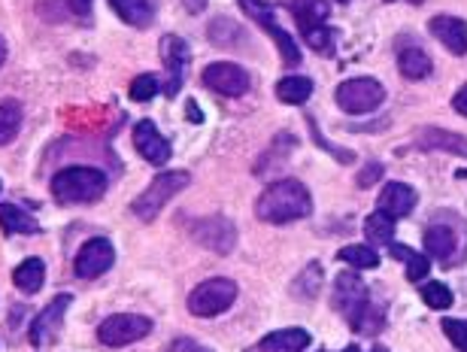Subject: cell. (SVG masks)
<instances>
[{"label":"cell","instance_id":"6da1fadb","mask_svg":"<svg viewBox=\"0 0 467 352\" xmlns=\"http://www.w3.org/2000/svg\"><path fill=\"white\" fill-rule=\"evenodd\" d=\"M313 212V198L304 182L276 180L270 182L255 201V216L267 225H285V222L306 219Z\"/></svg>","mask_w":467,"mask_h":352},{"label":"cell","instance_id":"7a4b0ae2","mask_svg":"<svg viewBox=\"0 0 467 352\" xmlns=\"http://www.w3.org/2000/svg\"><path fill=\"white\" fill-rule=\"evenodd\" d=\"M109 176L88 164H73L52 176V194L58 203H95L107 194Z\"/></svg>","mask_w":467,"mask_h":352},{"label":"cell","instance_id":"3957f363","mask_svg":"<svg viewBox=\"0 0 467 352\" xmlns=\"http://www.w3.org/2000/svg\"><path fill=\"white\" fill-rule=\"evenodd\" d=\"M189 182H192L189 171H164V173H158L155 180L149 182V189L140 194L134 203H130V210H134L137 219L152 222L158 212L167 207V201H171L173 194H180L182 189H189Z\"/></svg>","mask_w":467,"mask_h":352},{"label":"cell","instance_id":"277c9868","mask_svg":"<svg viewBox=\"0 0 467 352\" xmlns=\"http://www.w3.org/2000/svg\"><path fill=\"white\" fill-rule=\"evenodd\" d=\"M334 100H337V107L343 113L368 116L386 100V88H382V82L373 77H355V79L340 82L337 91H334Z\"/></svg>","mask_w":467,"mask_h":352},{"label":"cell","instance_id":"5b68a950","mask_svg":"<svg viewBox=\"0 0 467 352\" xmlns=\"http://www.w3.org/2000/svg\"><path fill=\"white\" fill-rule=\"evenodd\" d=\"M237 301V283L225 280V276H213V280H203L201 285H194L192 295H189V310L194 316H219L234 307Z\"/></svg>","mask_w":467,"mask_h":352},{"label":"cell","instance_id":"8992f818","mask_svg":"<svg viewBox=\"0 0 467 352\" xmlns=\"http://www.w3.org/2000/svg\"><path fill=\"white\" fill-rule=\"evenodd\" d=\"M149 331H152V319L137 316V313H113V316H107L100 322L98 340L104 347L121 349V347H130V344H137V340H143Z\"/></svg>","mask_w":467,"mask_h":352},{"label":"cell","instance_id":"52a82bcc","mask_svg":"<svg viewBox=\"0 0 467 352\" xmlns=\"http://www.w3.org/2000/svg\"><path fill=\"white\" fill-rule=\"evenodd\" d=\"M240 6H243V13H246L249 18H255V22L265 27V31L274 36V43H276V49L283 52V58L288 67H297L301 64V49L292 43V36H288L283 27L276 25V18H274V6L267 4V0H240Z\"/></svg>","mask_w":467,"mask_h":352},{"label":"cell","instance_id":"ba28073f","mask_svg":"<svg viewBox=\"0 0 467 352\" xmlns=\"http://www.w3.org/2000/svg\"><path fill=\"white\" fill-rule=\"evenodd\" d=\"M203 86L210 91H216L222 98H243L252 86L249 73L240 67V64H231V61H216V64H207L203 67Z\"/></svg>","mask_w":467,"mask_h":352},{"label":"cell","instance_id":"9c48e42d","mask_svg":"<svg viewBox=\"0 0 467 352\" xmlns=\"http://www.w3.org/2000/svg\"><path fill=\"white\" fill-rule=\"evenodd\" d=\"M113 264H116V246H113V240L91 237L88 243L77 253L73 271H77L79 280H98V276H104Z\"/></svg>","mask_w":467,"mask_h":352},{"label":"cell","instance_id":"30bf717a","mask_svg":"<svg viewBox=\"0 0 467 352\" xmlns=\"http://www.w3.org/2000/svg\"><path fill=\"white\" fill-rule=\"evenodd\" d=\"M192 237L198 240L201 246L213 249V253L228 255L234 243H237V228H234V222L225 216H210V219L192 222Z\"/></svg>","mask_w":467,"mask_h":352},{"label":"cell","instance_id":"8fae6325","mask_svg":"<svg viewBox=\"0 0 467 352\" xmlns=\"http://www.w3.org/2000/svg\"><path fill=\"white\" fill-rule=\"evenodd\" d=\"M158 52H161V61L167 67V82H164V95L167 98H176L182 88V77H185V67H189V43L180 40V36L167 34L161 36V46H158Z\"/></svg>","mask_w":467,"mask_h":352},{"label":"cell","instance_id":"7c38bea8","mask_svg":"<svg viewBox=\"0 0 467 352\" xmlns=\"http://www.w3.org/2000/svg\"><path fill=\"white\" fill-rule=\"evenodd\" d=\"M70 304H73V295H55V301L46 304V307L36 313L34 322H31V331H27L31 347H46L58 337V328H61L64 313H67Z\"/></svg>","mask_w":467,"mask_h":352},{"label":"cell","instance_id":"4fadbf2b","mask_svg":"<svg viewBox=\"0 0 467 352\" xmlns=\"http://www.w3.org/2000/svg\"><path fill=\"white\" fill-rule=\"evenodd\" d=\"M368 285L355 271L349 274H340L337 280H334V310L340 313V316H347V322H352L358 313L364 310V304H368Z\"/></svg>","mask_w":467,"mask_h":352},{"label":"cell","instance_id":"5bb4252c","mask_svg":"<svg viewBox=\"0 0 467 352\" xmlns=\"http://www.w3.org/2000/svg\"><path fill=\"white\" fill-rule=\"evenodd\" d=\"M134 146L149 164H155V168H164L173 155L171 140L161 137V131H158L155 122H149V119H140V122L134 125Z\"/></svg>","mask_w":467,"mask_h":352},{"label":"cell","instance_id":"9a60e30c","mask_svg":"<svg viewBox=\"0 0 467 352\" xmlns=\"http://www.w3.org/2000/svg\"><path fill=\"white\" fill-rule=\"evenodd\" d=\"M437 40H441L452 55H467V22L459 16H434L428 25Z\"/></svg>","mask_w":467,"mask_h":352},{"label":"cell","instance_id":"2e32d148","mask_svg":"<svg viewBox=\"0 0 467 352\" xmlns=\"http://www.w3.org/2000/svg\"><path fill=\"white\" fill-rule=\"evenodd\" d=\"M416 201H419V194H416L413 185L389 182L386 189H382V194H379V210L389 212L391 219H404V216H410V212L416 210Z\"/></svg>","mask_w":467,"mask_h":352},{"label":"cell","instance_id":"e0dca14e","mask_svg":"<svg viewBox=\"0 0 467 352\" xmlns=\"http://www.w3.org/2000/svg\"><path fill=\"white\" fill-rule=\"evenodd\" d=\"M416 146L425 152H450V155L467 159V137L450 134V131H443V128H425V131H419Z\"/></svg>","mask_w":467,"mask_h":352},{"label":"cell","instance_id":"ac0fdd59","mask_svg":"<svg viewBox=\"0 0 467 352\" xmlns=\"http://www.w3.org/2000/svg\"><path fill=\"white\" fill-rule=\"evenodd\" d=\"M306 347H310V331L283 328V331H274V335L261 337L258 344L246 352H304Z\"/></svg>","mask_w":467,"mask_h":352},{"label":"cell","instance_id":"d6986e66","mask_svg":"<svg viewBox=\"0 0 467 352\" xmlns=\"http://www.w3.org/2000/svg\"><path fill=\"white\" fill-rule=\"evenodd\" d=\"M109 6L116 9V16L130 27H149L155 22L158 0H109Z\"/></svg>","mask_w":467,"mask_h":352},{"label":"cell","instance_id":"ffe728a7","mask_svg":"<svg viewBox=\"0 0 467 352\" xmlns=\"http://www.w3.org/2000/svg\"><path fill=\"white\" fill-rule=\"evenodd\" d=\"M422 243L428 249V258H441V262H450L452 258V249H455V228L450 225H428L425 234H422Z\"/></svg>","mask_w":467,"mask_h":352},{"label":"cell","instance_id":"44dd1931","mask_svg":"<svg viewBox=\"0 0 467 352\" xmlns=\"http://www.w3.org/2000/svg\"><path fill=\"white\" fill-rule=\"evenodd\" d=\"M0 228H4V234H36L40 222L16 203H0Z\"/></svg>","mask_w":467,"mask_h":352},{"label":"cell","instance_id":"7402d4cb","mask_svg":"<svg viewBox=\"0 0 467 352\" xmlns=\"http://www.w3.org/2000/svg\"><path fill=\"white\" fill-rule=\"evenodd\" d=\"M288 9H292V16H295L297 27H301V34L325 25V18H328V4H325V0H292Z\"/></svg>","mask_w":467,"mask_h":352},{"label":"cell","instance_id":"603a6c76","mask_svg":"<svg viewBox=\"0 0 467 352\" xmlns=\"http://www.w3.org/2000/svg\"><path fill=\"white\" fill-rule=\"evenodd\" d=\"M391 249V258H398V262L407 264V280L410 283H422L428 271H431V258L425 253H416V249H410L404 243H389Z\"/></svg>","mask_w":467,"mask_h":352},{"label":"cell","instance_id":"cb8c5ba5","mask_svg":"<svg viewBox=\"0 0 467 352\" xmlns=\"http://www.w3.org/2000/svg\"><path fill=\"white\" fill-rule=\"evenodd\" d=\"M398 70L404 73L407 79H425L428 73L434 70V61H431V55H428L425 49H419V46H410V49H404L398 55Z\"/></svg>","mask_w":467,"mask_h":352},{"label":"cell","instance_id":"d4e9b609","mask_svg":"<svg viewBox=\"0 0 467 352\" xmlns=\"http://www.w3.org/2000/svg\"><path fill=\"white\" fill-rule=\"evenodd\" d=\"M13 283H16V289L25 295L40 292L46 283V264L40 258H25V262L13 271Z\"/></svg>","mask_w":467,"mask_h":352},{"label":"cell","instance_id":"484cf974","mask_svg":"<svg viewBox=\"0 0 467 352\" xmlns=\"http://www.w3.org/2000/svg\"><path fill=\"white\" fill-rule=\"evenodd\" d=\"M364 237H368V243L373 246H389L391 237H395V219L382 210L370 212V216L364 219Z\"/></svg>","mask_w":467,"mask_h":352},{"label":"cell","instance_id":"4316f807","mask_svg":"<svg viewBox=\"0 0 467 352\" xmlns=\"http://www.w3.org/2000/svg\"><path fill=\"white\" fill-rule=\"evenodd\" d=\"M313 95V79L310 77H283L276 82V98L283 100V104H304L306 98Z\"/></svg>","mask_w":467,"mask_h":352},{"label":"cell","instance_id":"83f0119b","mask_svg":"<svg viewBox=\"0 0 467 352\" xmlns=\"http://www.w3.org/2000/svg\"><path fill=\"white\" fill-rule=\"evenodd\" d=\"M349 328L352 331H358V335L364 337H373V335H379L382 328H386V310L377 307L373 301L364 304V310L349 322Z\"/></svg>","mask_w":467,"mask_h":352},{"label":"cell","instance_id":"f1b7e54d","mask_svg":"<svg viewBox=\"0 0 467 352\" xmlns=\"http://www.w3.org/2000/svg\"><path fill=\"white\" fill-rule=\"evenodd\" d=\"M22 104L18 100H4L0 104V146L13 143L22 131Z\"/></svg>","mask_w":467,"mask_h":352},{"label":"cell","instance_id":"f546056e","mask_svg":"<svg viewBox=\"0 0 467 352\" xmlns=\"http://www.w3.org/2000/svg\"><path fill=\"white\" fill-rule=\"evenodd\" d=\"M322 289V264H310V267H304V274L297 276L295 285H292V292H295V298L297 301H310L316 298Z\"/></svg>","mask_w":467,"mask_h":352},{"label":"cell","instance_id":"4dcf8cb0","mask_svg":"<svg viewBox=\"0 0 467 352\" xmlns=\"http://www.w3.org/2000/svg\"><path fill=\"white\" fill-rule=\"evenodd\" d=\"M340 258L347 264H352L355 271H370V267L379 264L377 249H370L368 243H349V246H343L340 249Z\"/></svg>","mask_w":467,"mask_h":352},{"label":"cell","instance_id":"1f68e13d","mask_svg":"<svg viewBox=\"0 0 467 352\" xmlns=\"http://www.w3.org/2000/svg\"><path fill=\"white\" fill-rule=\"evenodd\" d=\"M422 301L428 304L431 310H446V307H452V289L446 283H437V280H428L422 285Z\"/></svg>","mask_w":467,"mask_h":352},{"label":"cell","instance_id":"d6a6232c","mask_svg":"<svg viewBox=\"0 0 467 352\" xmlns=\"http://www.w3.org/2000/svg\"><path fill=\"white\" fill-rule=\"evenodd\" d=\"M158 91H161V82H158L155 73H140V77L130 82L128 95H130V100H137V104H146V100H152Z\"/></svg>","mask_w":467,"mask_h":352},{"label":"cell","instance_id":"836d02e7","mask_svg":"<svg viewBox=\"0 0 467 352\" xmlns=\"http://www.w3.org/2000/svg\"><path fill=\"white\" fill-rule=\"evenodd\" d=\"M304 43L310 46L313 52H319V55H334V31L328 25H319V27H313V31H304Z\"/></svg>","mask_w":467,"mask_h":352},{"label":"cell","instance_id":"e575fe53","mask_svg":"<svg viewBox=\"0 0 467 352\" xmlns=\"http://www.w3.org/2000/svg\"><path fill=\"white\" fill-rule=\"evenodd\" d=\"M443 335L452 340L455 349L467 352V319H443Z\"/></svg>","mask_w":467,"mask_h":352},{"label":"cell","instance_id":"d590c367","mask_svg":"<svg viewBox=\"0 0 467 352\" xmlns=\"http://www.w3.org/2000/svg\"><path fill=\"white\" fill-rule=\"evenodd\" d=\"M379 176H382V164L379 161L368 164V168L358 173V189H370V185H377Z\"/></svg>","mask_w":467,"mask_h":352},{"label":"cell","instance_id":"8d00e7d4","mask_svg":"<svg viewBox=\"0 0 467 352\" xmlns=\"http://www.w3.org/2000/svg\"><path fill=\"white\" fill-rule=\"evenodd\" d=\"M67 6L73 9V16L82 18V22L91 16V0H67Z\"/></svg>","mask_w":467,"mask_h":352},{"label":"cell","instance_id":"74e56055","mask_svg":"<svg viewBox=\"0 0 467 352\" xmlns=\"http://www.w3.org/2000/svg\"><path fill=\"white\" fill-rule=\"evenodd\" d=\"M452 109H455V113L467 116V86L455 91V98H452Z\"/></svg>","mask_w":467,"mask_h":352},{"label":"cell","instance_id":"f35d334b","mask_svg":"<svg viewBox=\"0 0 467 352\" xmlns=\"http://www.w3.org/2000/svg\"><path fill=\"white\" fill-rule=\"evenodd\" d=\"M173 352H201V349H198V344H194V340H176Z\"/></svg>","mask_w":467,"mask_h":352},{"label":"cell","instance_id":"ab89813d","mask_svg":"<svg viewBox=\"0 0 467 352\" xmlns=\"http://www.w3.org/2000/svg\"><path fill=\"white\" fill-rule=\"evenodd\" d=\"M185 113H189V119H192V122H201V109L198 107H194V100H185Z\"/></svg>","mask_w":467,"mask_h":352},{"label":"cell","instance_id":"60d3db41","mask_svg":"<svg viewBox=\"0 0 467 352\" xmlns=\"http://www.w3.org/2000/svg\"><path fill=\"white\" fill-rule=\"evenodd\" d=\"M4 61H6V43H4V36H0V67H4Z\"/></svg>","mask_w":467,"mask_h":352},{"label":"cell","instance_id":"b9f144b4","mask_svg":"<svg viewBox=\"0 0 467 352\" xmlns=\"http://www.w3.org/2000/svg\"><path fill=\"white\" fill-rule=\"evenodd\" d=\"M386 4H395V0H386ZM410 4H416V6H419V4H422V0H410Z\"/></svg>","mask_w":467,"mask_h":352},{"label":"cell","instance_id":"7bdbcfd3","mask_svg":"<svg viewBox=\"0 0 467 352\" xmlns=\"http://www.w3.org/2000/svg\"><path fill=\"white\" fill-rule=\"evenodd\" d=\"M373 352H389L386 347H377V349H373Z\"/></svg>","mask_w":467,"mask_h":352},{"label":"cell","instance_id":"ee69618b","mask_svg":"<svg viewBox=\"0 0 467 352\" xmlns=\"http://www.w3.org/2000/svg\"><path fill=\"white\" fill-rule=\"evenodd\" d=\"M347 352H358V347H349V349H347Z\"/></svg>","mask_w":467,"mask_h":352},{"label":"cell","instance_id":"f6af8a7d","mask_svg":"<svg viewBox=\"0 0 467 352\" xmlns=\"http://www.w3.org/2000/svg\"><path fill=\"white\" fill-rule=\"evenodd\" d=\"M337 4H349V0H337Z\"/></svg>","mask_w":467,"mask_h":352},{"label":"cell","instance_id":"bcb514c9","mask_svg":"<svg viewBox=\"0 0 467 352\" xmlns=\"http://www.w3.org/2000/svg\"><path fill=\"white\" fill-rule=\"evenodd\" d=\"M0 192H4V182H0Z\"/></svg>","mask_w":467,"mask_h":352}]
</instances>
